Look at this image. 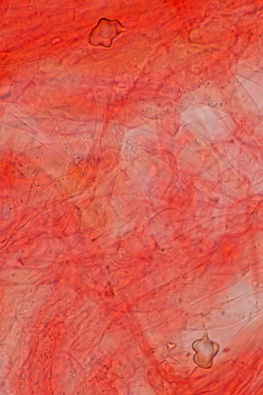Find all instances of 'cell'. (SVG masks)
Returning a JSON list of instances; mask_svg holds the SVG:
<instances>
[{
	"mask_svg": "<svg viewBox=\"0 0 263 395\" xmlns=\"http://www.w3.org/2000/svg\"><path fill=\"white\" fill-rule=\"evenodd\" d=\"M121 26L117 20L101 19L97 25L90 32L89 43L92 46L109 47L113 39L120 33Z\"/></svg>",
	"mask_w": 263,
	"mask_h": 395,
	"instance_id": "6da1fadb",
	"label": "cell"
}]
</instances>
